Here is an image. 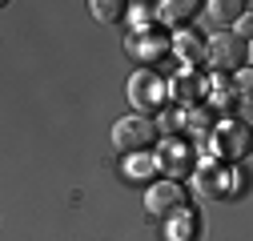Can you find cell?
I'll use <instances>...</instances> for the list:
<instances>
[{"label": "cell", "mask_w": 253, "mask_h": 241, "mask_svg": "<svg viewBox=\"0 0 253 241\" xmlns=\"http://www.w3.org/2000/svg\"><path fill=\"white\" fill-rule=\"evenodd\" d=\"M157 165H161L169 177H185V173H197L193 169V149H189L185 141H177V137H169V141H161V149H157Z\"/></svg>", "instance_id": "obj_6"}, {"label": "cell", "mask_w": 253, "mask_h": 241, "mask_svg": "<svg viewBox=\"0 0 253 241\" xmlns=\"http://www.w3.org/2000/svg\"><path fill=\"white\" fill-rule=\"evenodd\" d=\"M125 48H129L137 60H145V65H149V60L165 56V52L173 48V40H165L161 33H157V28H153V33H149V28H141V33H133V37H129V44H125Z\"/></svg>", "instance_id": "obj_7"}, {"label": "cell", "mask_w": 253, "mask_h": 241, "mask_svg": "<svg viewBox=\"0 0 253 241\" xmlns=\"http://www.w3.org/2000/svg\"><path fill=\"white\" fill-rule=\"evenodd\" d=\"M92 16L97 20H105V24H113V20H121L125 16V4H117V0H92Z\"/></svg>", "instance_id": "obj_14"}, {"label": "cell", "mask_w": 253, "mask_h": 241, "mask_svg": "<svg viewBox=\"0 0 253 241\" xmlns=\"http://www.w3.org/2000/svg\"><path fill=\"white\" fill-rule=\"evenodd\" d=\"M193 189L201 197H217V193H229V173L221 165H201L193 173Z\"/></svg>", "instance_id": "obj_8"}, {"label": "cell", "mask_w": 253, "mask_h": 241, "mask_svg": "<svg viewBox=\"0 0 253 241\" xmlns=\"http://www.w3.org/2000/svg\"><path fill=\"white\" fill-rule=\"evenodd\" d=\"M157 141V125L149 117L133 113V117H121L113 125V145L121 149V153H141V149H149Z\"/></svg>", "instance_id": "obj_1"}, {"label": "cell", "mask_w": 253, "mask_h": 241, "mask_svg": "<svg viewBox=\"0 0 253 241\" xmlns=\"http://www.w3.org/2000/svg\"><path fill=\"white\" fill-rule=\"evenodd\" d=\"M237 28H241V33H245V37H253V12H245V16L237 20Z\"/></svg>", "instance_id": "obj_19"}, {"label": "cell", "mask_w": 253, "mask_h": 241, "mask_svg": "<svg viewBox=\"0 0 253 241\" xmlns=\"http://www.w3.org/2000/svg\"><path fill=\"white\" fill-rule=\"evenodd\" d=\"M173 52L185 60V65H197V60H205L209 44L193 33V28H177V33H173Z\"/></svg>", "instance_id": "obj_9"}, {"label": "cell", "mask_w": 253, "mask_h": 241, "mask_svg": "<svg viewBox=\"0 0 253 241\" xmlns=\"http://www.w3.org/2000/svg\"><path fill=\"white\" fill-rule=\"evenodd\" d=\"M169 93H173L185 109H193V105H201V97H205V80H201L197 73H181V77L169 84Z\"/></svg>", "instance_id": "obj_10"}, {"label": "cell", "mask_w": 253, "mask_h": 241, "mask_svg": "<svg viewBox=\"0 0 253 241\" xmlns=\"http://www.w3.org/2000/svg\"><path fill=\"white\" fill-rule=\"evenodd\" d=\"M145 201H149V213H153L157 221H169L173 213H181V209H185V193H181L177 181H157Z\"/></svg>", "instance_id": "obj_5"}, {"label": "cell", "mask_w": 253, "mask_h": 241, "mask_svg": "<svg viewBox=\"0 0 253 241\" xmlns=\"http://www.w3.org/2000/svg\"><path fill=\"white\" fill-rule=\"evenodd\" d=\"M193 229H197V217L189 209H181L165 221V241H193Z\"/></svg>", "instance_id": "obj_12"}, {"label": "cell", "mask_w": 253, "mask_h": 241, "mask_svg": "<svg viewBox=\"0 0 253 241\" xmlns=\"http://www.w3.org/2000/svg\"><path fill=\"white\" fill-rule=\"evenodd\" d=\"M205 60H209L217 73H233V69H241L245 60H249V44L241 37H233V33H213Z\"/></svg>", "instance_id": "obj_4"}, {"label": "cell", "mask_w": 253, "mask_h": 241, "mask_svg": "<svg viewBox=\"0 0 253 241\" xmlns=\"http://www.w3.org/2000/svg\"><path fill=\"white\" fill-rule=\"evenodd\" d=\"M233 88H237V101L253 109V73H241V77L233 80Z\"/></svg>", "instance_id": "obj_17"}, {"label": "cell", "mask_w": 253, "mask_h": 241, "mask_svg": "<svg viewBox=\"0 0 253 241\" xmlns=\"http://www.w3.org/2000/svg\"><path fill=\"white\" fill-rule=\"evenodd\" d=\"M165 93H169V84L157 77L153 69H141V73L129 77V105H137L141 117H145L149 109H153V113L161 109V105H165Z\"/></svg>", "instance_id": "obj_3"}, {"label": "cell", "mask_w": 253, "mask_h": 241, "mask_svg": "<svg viewBox=\"0 0 253 241\" xmlns=\"http://www.w3.org/2000/svg\"><path fill=\"white\" fill-rule=\"evenodd\" d=\"M177 125H185V129H193V133H205V129H209V113L193 105V109H185V113L177 117Z\"/></svg>", "instance_id": "obj_15"}, {"label": "cell", "mask_w": 253, "mask_h": 241, "mask_svg": "<svg viewBox=\"0 0 253 241\" xmlns=\"http://www.w3.org/2000/svg\"><path fill=\"white\" fill-rule=\"evenodd\" d=\"M253 149V129L237 125V120H225L209 133V153L221 157V161H233V157H245Z\"/></svg>", "instance_id": "obj_2"}, {"label": "cell", "mask_w": 253, "mask_h": 241, "mask_svg": "<svg viewBox=\"0 0 253 241\" xmlns=\"http://www.w3.org/2000/svg\"><path fill=\"white\" fill-rule=\"evenodd\" d=\"M153 169H161V165H157V157H133V161H129V177H133V181L149 177Z\"/></svg>", "instance_id": "obj_16"}, {"label": "cell", "mask_w": 253, "mask_h": 241, "mask_svg": "<svg viewBox=\"0 0 253 241\" xmlns=\"http://www.w3.org/2000/svg\"><path fill=\"white\" fill-rule=\"evenodd\" d=\"M249 65H253V40H249Z\"/></svg>", "instance_id": "obj_20"}, {"label": "cell", "mask_w": 253, "mask_h": 241, "mask_svg": "<svg viewBox=\"0 0 253 241\" xmlns=\"http://www.w3.org/2000/svg\"><path fill=\"white\" fill-rule=\"evenodd\" d=\"M241 8H245L241 0H213V4H205V16H209V24L217 28V24H233V20H241V16H245Z\"/></svg>", "instance_id": "obj_11"}, {"label": "cell", "mask_w": 253, "mask_h": 241, "mask_svg": "<svg viewBox=\"0 0 253 241\" xmlns=\"http://www.w3.org/2000/svg\"><path fill=\"white\" fill-rule=\"evenodd\" d=\"M197 8H205V4H197V0H165V4H157L161 20H169V24H185Z\"/></svg>", "instance_id": "obj_13"}, {"label": "cell", "mask_w": 253, "mask_h": 241, "mask_svg": "<svg viewBox=\"0 0 253 241\" xmlns=\"http://www.w3.org/2000/svg\"><path fill=\"white\" fill-rule=\"evenodd\" d=\"M133 20L137 24H149V4H133Z\"/></svg>", "instance_id": "obj_18"}]
</instances>
